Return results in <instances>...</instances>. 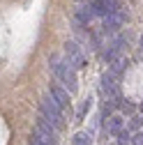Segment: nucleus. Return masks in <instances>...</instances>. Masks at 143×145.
Instances as JSON below:
<instances>
[{
  "mask_svg": "<svg viewBox=\"0 0 143 145\" xmlns=\"http://www.w3.org/2000/svg\"><path fill=\"white\" fill-rule=\"evenodd\" d=\"M51 69H53V74L65 83L67 92H74V90H76V74H74V69H72L67 62H60V60H53Z\"/></svg>",
  "mask_w": 143,
  "mask_h": 145,
  "instance_id": "nucleus-1",
  "label": "nucleus"
},
{
  "mask_svg": "<svg viewBox=\"0 0 143 145\" xmlns=\"http://www.w3.org/2000/svg\"><path fill=\"white\" fill-rule=\"evenodd\" d=\"M42 115L53 124V127H60L62 124V108L56 104V99H53L51 95H46L42 99Z\"/></svg>",
  "mask_w": 143,
  "mask_h": 145,
  "instance_id": "nucleus-2",
  "label": "nucleus"
},
{
  "mask_svg": "<svg viewBox=\"0 0 143 145\" xmlns=\"http://www.w3.org/2000/svg\"><path fill=\"white\" fill-rule=\"evenodd\" d=\"M32 138H37L42 145H53V143H56V129H53V124H51L44 115L37 120V124H35Z\"/></svg>",
  "mask_w": 143,
  "mask_h": 145,
  "instance_id": "nucleus-3",
  "label": "nucleus"
},
{
  "mask_svg": "<svg viewBox=\"0 0 143 145\" xmlns=\"http://www.w3.org/2000/svg\"><path fill=\"white\" fill-rule=\"evenodd\" d=\"M65 53H67V65H69L72 69H81V67H85V58H83L81 48H79L74 42H67V44H65Z\"/></svg>",
  "mask_w": 143,
  "mask_h": 145,
  "instance_id": "nucleus-4",
  "label": "nucleus"
},
{
  "mask_svg": "<svg viewBox=\"0 0 143 145\" xmlns=\"http://www.w3.org/2000/svg\"><path fill=\"white\" fill-rule=\"evenodd\" d=\"M122 28V14H109L104 19V32H118Z\"/></svg>",
  "mask_w": 143,
  "mask_h": 145,
  "instance_id": "nucleus-5",
  "label": "nucleus"
},
{
  "mask_svg": "<svg viewBox=\"0 0 143 145\" xmlns=\"http://www.w3.org/2000/svg\"><path fill=\"white\" fill-rule=\"evenodd\" d=\"M51 97L56 99V104H58L60 108H67V106H69V92L62 90L60 85H53V88H51Z\"/></svg>",
  "mask_w": 143,
  "mask_h": 145,
  "instance_id": "nucleus-6",
  "label": "nucleus"
},
{
  "mask_svg": "<svg viewBox=\"0 0 143 145\" xmlns=\"http://www.w3.org/2000/svg\"><path fill=\"white\" fill-rule=\"evenodd\" d=\"M76 16H79V21H81V23H88V21L95 16V14H92V5H81L79 12H76Z\"/></svg>",
  "mask_w": 143,
  "mask_h": 145,
  "instance_id": "nucleus-7",
  "label": "nucleus"
},
{
  "mask_svg": "<svg viewBox=\"0 0 143 145\" xmlns=\"http://www.w3.org/2000/svg\"><path fill=\"white\" fill-rule=\"evenodd\" d=\"M109 131L118 136V131H122V118H111L109 120Z\"/></svg>",
  "mask_w": 143,
  "mask_h": 145,
  "instance_id": "nucleus-8",
  "label": "nucleus"
},
{
  "mask_svg": "<svg viewBox=\"0 0 143 145\" xmlns=\"http://www.w3.org/2000/svg\"><path fill=\"white\" fill-rule=\"evenodd\" d=\"M74 145H92V138H90V134H76L74 136Z\"/></svg>",
  "mask_w": 143,
  "mask_h": 145,
  "instance_id": "nucleus-9",
  "label": "nucleus"
},
{
  "mask_svg": "<svg viewBox=\"0 0 143 145\" xmlns=\"http://www.w3.org/2000/svg\"><path fill=\"white\" fill-rule=\"evenodd\" d=\"M118 143H120V145H127V143H132V136H129V131H127V129L118 131Z\"/></svg>",
  "mask_w": 143,
  "mask_h": 145,
  "instance_id": "nucleus-10",
  "label": "nucleus"
},
{
  "mask_svg": "<svg viewBox=\"0 0 143 145\" xmlns=\"http://www.w3.org/2000/svg\"><path fill=\"white\" fill-rule=\"evenodd\" d=\"M125 67H127V60H113V65H111V71H113V74H120V71L125 69Z\"/></svg>",
  "mask_w": 143,
  "mask_h": 145,
  "instance_id": "nucleus-11",
  "label": "nucleus"
},
{
  "mask_svg": "<svg viewBox=\"0 0 143 145\" xmlns=\"http://www.w3.org/2000/svg\"><path fill=\"white\" fill-rule=\"evenodd\" d=\"M90 106H92V99H85V101H83V106L79 108V113H76V115H79V120H81V118H83L88 111H90Z\"/></svg>",
  "mask_w": 143,
  "mask_h": 145,
  "instance_id": "nucleus-12",
  "label": "nucleus"
},
{
  "mask_svg": "<svg viewBox=\"0 0 143 145\" xmlns=\"http://www.w3.org/2000/svg\"><path fill=\"white\" fill-rule=\"evenodd\" d=\"M122 111H127V113H132V111H134V106H132V104H127V101H125V104H122Z\"/></svg>",
  "mask_w": 143,
  "mask_h": 145,
  "instance_id": "nucleus-13",
  "label": "nucleus"
},
{
  "mask_svg": "<svg viewBox=\"0 0 143 145\" xmlns=\"http://www.w3.org/2000/svg\"><path fill=\"white\" fill-rule=\"evenodd\" d=\"M28 145H42V143H39L37 138H30V143H28Z\"/></svg>",
  "mask_w": 143,
  "mask_h": 145,
  "instance_id": "nucleus-14",
  "label": "nucleus"
},
{
  "mask_svg": "<svg viewBox=\"0 0 143 145\" xmlns=\"http://www.w3.org/2000/svg\"><path fill=\"white\" fill-rule=\"evenodd\" d=\"M141 46H143V37H141Z\"/></svg>",
  "mask_w": 143,
  "mask_h": 145,
  "instance_id": "nucleus-15",
  "label": "nucleus"
},
{
  "mask_svg": "<svg viewBox=\"0 0 143 145\" xmlns=\"http://www.w3.org/2000/svg\"><path fill=\"white\" fill-rule=\"evenodd\" d=\"M141 111H143V106H141Z\"/></svg>",
  "mask_w": 143,
  "mask_h": 145,
  "instance_id": "nucleus-16",
  "label": "nucleus"
}]
</instances>
